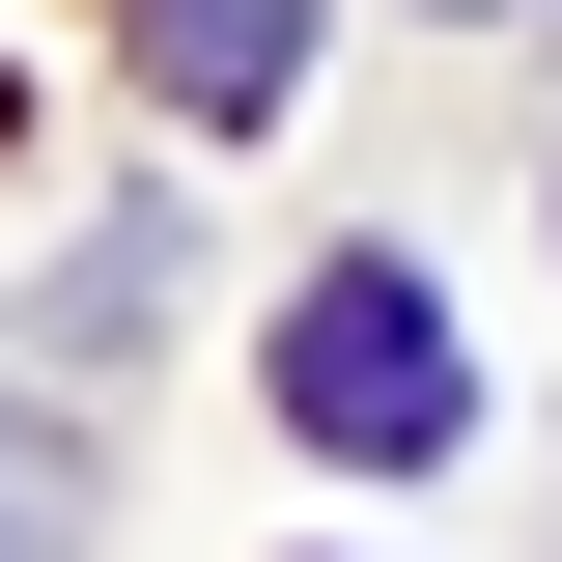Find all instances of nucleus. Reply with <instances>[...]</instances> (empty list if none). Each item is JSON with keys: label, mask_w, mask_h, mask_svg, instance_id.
Listing matches in <instances>:
<instances>
[{"label": "nucleus", "mask_w": 562, "mask_h": 562, "mask_svg": "<svg viewBox=\"0 0 562 562\" xmlns=\"http://www.w3.org/2000/svg\"><path fill=\"white\" fill-rule=\"evenodd\" d=\"M281 422H310L338 479H422V450L479 422V366H450V310H422L394 254H338V281H281Z\"/></svg>", "instance_id": "obj_1"}, {"label": "nucleus", "mask_w": 562, "mask_h": 562, "mask_svg": "<svg viewBox=\"0 0 562 562\" xmlns=\"http://www.w3.org/2000/svg\"><path fill=\"white\" fill-rule=\"evenodd\" d=\"M85 506H57V422H0V562H57Z\"/></svg>", "instance_id": "obj_3"}, {"label": "nucleus", "mask_w": 562, "mask_h": 562, "mask_svg": "<svg viewBox=\"0 0 562 562\" xmlns=\"http://www.w3.org/2000/svg\"><path fill=\"white\" fill-rule=\"evenodd\" d=\"M140 85H169V113H225V140H254L281 85H310V0H140Z\"/></svg>", "instance_id": "obj_2"}]
</instances>
